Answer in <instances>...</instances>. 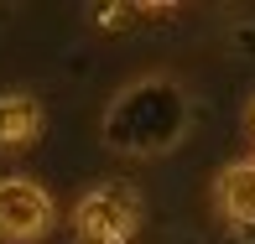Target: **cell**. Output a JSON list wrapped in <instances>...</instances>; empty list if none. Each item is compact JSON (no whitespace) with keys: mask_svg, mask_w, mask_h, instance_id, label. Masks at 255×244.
I'll list each match as a JSON object with an SVG mask.
<instances>
[{"mask_svg":"<svg viewBox=\"0 0 255 244\" xmlns=\"http://www.w3.org/2000/svg\"><path fill=\"white\" fill-rule=\"evenodd\" d=\"M135 229H141V203H135V192L125 182H99L73 208L78 244H130Z\"/></svg>","mask_w":255,"mask_h":244,"instance_id":"2","label":"cell"},{"mask_svg":"<svg viewBox=\"0 0 255 244\" xmlns=\"http://www.w3.org/2000/svg\"><path fill=\"white\" fill-rule=\"evenodd\" d=\"M188 94L172 78H141L104 109V146L125 156H161L188 135Z\"/></svg>","mask_w":255,"mask_h":244,"instance_id":"1","label":"cell"},{"mask_svg":"<svg viewBox=\"0 0 255 244\" xmlns=\"http://www.w3.org/2000/svg\"><path fill=\"white\" fill-rule=\"evenodd\" d=\"M42 135V104L31 94H0V151H21Z\"/></svg>","mask_w":255,"mask_h":244,"instance_id":"5","label":"cell"},{"mask_svg":"<svg viewBox=\"0 0 255 244\" xmlns=\"http://www.w3.org/2000/svg\"><path fill=\"white\" fill-rule=\"evenodd\" d=\"M250 130H255V99H250Z\"/></svg>","mask_w":255,"mask_h":244,"instance_id":"6","label":"cell"},{"mask_svg":"<svg viewBox=\"0 0 255 244\" xmlns=\"http://www.w3.org/2000/svg\"><path fill=\"white\" fill-rule=\"evenodd\" d=\"M52 224H57V208L42 182L0 177V239L5 244H37Z\"/></svg>","mask_w":255,"mask_h":244,"instance_id":"3","label":"cell"},{"mask_svg":"<svg viewBox=\"0 0 255 244\" xmlns=\"http://www.w3.org/2000/svg\"><path fill=\"white\" fill-rule=\"evenodd\" d=\"M214 197H219V213L229 224L255 229V161H229L214 177Z\"/></svg>","mask_w":255,"mask_h":244,"instance_id":"4","label":"cell"}]
</instances>
